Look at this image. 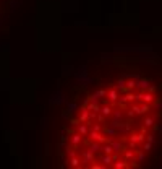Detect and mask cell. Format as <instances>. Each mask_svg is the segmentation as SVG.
Wrapping results in <instances>:
<instances>
[{
	"label": "cell",
	"instance_id": "7c38bea8",
	"mask_svg": "<svg viewBox=\"0 0 162 169\" xmlns=\"http://www.w3.org/2000/svg\"><path fill=\"white\" fill-rule=\"evenodd\" d=\"M101 159H102V163H104V166H110L113 163V158H112V155H104L102 158H101Z\"/></svg>",
	"mask_w": 162,
	"mask_h": 169
},
{
	"label": "cell",
	"instance_id": "d4e9b609",
	"mask_svg": "<svg viewBox=\"0 0 162 169\" xmlns=\"http://www.w3.org/2000/svg\"><path fill=\"white\" fill-rule=\"evenodd\" d=\"M148 111H149V104H148V102H144V104L141 106V114H146Z\"/></svg>",
	"mask_w": 162,
	"mask_h": 169
},
{
	"label": "cell",
	"instance_id": "7a4b0ae2",
	"mask_svg": "<svg viewBox=\"0 0 162 169\" xmlns=\"http://www.w3.org/2000/svg\"><path fill=\"white\" fill-rule=\"evenodd\" d=\"M94 161V153L89 150H84L83 151V163H86V164H89V163H92Z\"/></svg>",
	"mask_w": 162,
	"mask_h": 169
},
{
	"label": "cell",
	"instance_id": "7402d4cb",
	"mask_svg": "<svg viewBox=\"0 0 162 169\" xmlns=\"http://www.w3.org/2000/svg\"><path fill=\"white\" fill-rule=\"evenodd\" d=\"M104 130H105V133H107V135H112V137H113V135H115V133H117V132H115V127H110V128H104Z\"/></svg>",
	"mask_w": 162,
	"mask_h": 169
},
{
	"label": "cell",
	"instance_id": "4dcf8cb0",
	"mask_svg": "<svg viewBox=\"0 0 162 169\" xmlns=\"http://www.w3.org/2000/svg\"><path fill=\"white\" fill-rule=\"evenodd\" d=\"M148 142H151V143H154V140H156V137H154V133H151V135H148Z\"/></svg>",
	"mask_w": 162,
	"mask_h": 169
},
{
	"label": "cell",
	"instance_id": "ac0fdd59",
	"mask_svg": "<svg viewBox=\"0 0 162 169\" xmlns=\"http://www.w3.org/2000/svg\"><path fill=\"white\" fill-rule=\"evenodd\" d=\"M101 112H102L104 115H110L112 114V107H110V106H104V107H101Z\"/></svg>",
	"mask_w": 162,
	"mask_h": 169
},
{
	"label": "cell",
	"instance_id": "1f68e13d",
	"mask_svg": "<svg viewBox=\"0 0 162 169\" xmlns=\"http://www.w3.org/2000/svg\"><path fill=\"white\" fill-rule=\"evenodd\" d=\"M91 168L92 169H102V168H105L104 164H91Z\"/></svg>",
	"mask_w": 162,
	"mask_h": 169
},
{
	"label": "cell",
	"instance_id": "8992f818",
	"mask_svg": "<svg viewBox=\"0 0 162 169\" xmlns=\"http://www.w3.org/2000/svg\"><path fill=\"white\" fill-rule=\"evenodd\" d=\"M89 119V109L88 107H81V115H80V122H88Z\"/></svg>",
	"mask_w": 162,
	"mask_h": 169
},
{
	"label": "cell",
	"instance_id": "e0dca14e",
	"mask_svg": "<svg viewBox=\"0 0 162 169\" xmlns=\"http://www.w3.org/2000/svg\"><path fill=\"white\" fill-rule=\"evenodd\" d=\"M154 122H156V117H146L143 124L146 125V127H153V125H154Z\"/></svg>",
	"mask_w": 162,
	"mask_h": 169
},
{
	"label": "cell",
	"instance_id": "ffe728a7",
	"mask_svg": "<svg viewBox=\"0 0 162 169\" xmlns=\"http://www.w3.org/2000/svg\"><path fill=\"white\" fill-rule=\"evenodd\" d=\"M135 86H136V80H130V81H126V88H128V91L133 90Z\"/></svg>",
	"mask_w": 162,
	"mask_h": 169
},
{
	"label": "cell",
	"instance_id": "cb8c5ba5",
	"mask_svg": "<svg viewBox=\"0 0 162 169\" xmlns=\"http://www.w3.org/2000/svg\"><path fill=\"white\" fill-rule=\"evenodd\" d=\"M151 148H153V143H151V142H146L143 145V150L144 151H151Z\"/></svg>",
	"mask_w": 162,
	"mask_h": 169
},
{
	"label": "cell",
	"instance_id": "e575fe53",
	"mask_svg": "<svg viewBox=\"0 0 162 169\" xmlns=\"http://www.w3.org/2000/svg\"><path fill=\"white\" fill-rule=\"evenodd\" d=\"M128 146H130L131 150H135V148H136V143H135V142H131V140H130V143H128Z\"/></svg>",
	"mask_w": 162,
	"mask_h": 169
},
{
	"label": "cell",
	"instance_id": "d6986e66",
	"mask_svg": "<svg viewBox=\"0 0 162 169\" xmlns=\"http://www.w3.org/2000/svg\"><path fill=\"white\" fill-rule=\"evenodd\" d=\"M70 164H72L73 168H78V166H80V159H78L76 156H73V158H70Z\"/></svg>",
	"mask_w": 162,
	"mask_h": 169
},
{
	"label": "cell",
	"instance_id": "9a60e30c",
	"mask_svg": "<svg viewBox=\"0 0 162 169\" xmlns=\"http://www.w3.org/2000/svg\"><path fill=\"white\" fill-rule=\"evenodd\" d=\"M99 150H102V143L96 142V143H92V145H89V151H92V153H97Z\"/></svg>",
	"mask_w": 162,
	"mask_h": 169
},
{
	"label": "cell",
	"instance_id": "ba28073f",
	"mask_svg": "<svg viewBox=\"0 0 162 169\" xmlns=\"http://www.w3.org/2000/svg\"><path fill=\"white\" fill-rule=\"evenodd\" d=\"M156 99V98H154V93H143V96H141V101H144V102H153V101Z\"/></svg>",
	"mask_w": 162,
	"mask_h": 169
},
{
	"label": "cell",
	"instance_id": "44dd1931",
	"mask_svg": "<svg viewBox=\"0 0 162 169\" xmlns=\"http://www.w3.org/2000/svg\"><path fill=\"white\" fill-rule=\"evenodd\" d=\"M91 130H96V132H101V130H104V127L102 125H99V124H91Z\"/></svg>",
	"mask_w": 162,
	"mask_h": 169
},
{
	"label": "cell",
	"instance_id": "8fae6325",
	"mask_svg": "<svg viewBox=\"0 0 162 169\" xmlns=\"http://www.w3.org/2000/svg\"><path fill=\"white\" fill-rule=\"evenodd\" d=\"M86 107H88V109H89V111H92V112H101V107H99V104H97V102H92V101H89Z\"/></svg>",
	"mask_w": 162,
	"mask_h": 169
},
{
	"label": "cell",
	"instance_id": "f1b7e54d",
	"mask_svg": "<svg viewBox=\"0 0 162 169\" xmlns=\"http://www.w3.org/2000/svg\"><path fill=\"white\" fill-rule=\"evenodd\" d=\"M97 122L104 124V122H105V115H104V114H99V115H97Z\"/></svg>",
	"mask_w": 162,
	"mask_h": 169
},
{
	"label": "cell",
	"instance_id": "3957f363",
	"mask_svg": "<svg viewBox=\"0 0 162 169\" xmlns=\"http://www.w3.org/2000/svg\"><path fill=\"white\" fill-rule=\"evenodd\" d=\"M81 140H83V135H81L80 132H76V133H72V137H70V142H72V145L76 148L78 145L81 143Z\"/></svg>",
	"mask_w": 162,
	"mask_h": 169
},
{
	"label": "cell",
	"instance_id": "277c9868",
	"mask_svg": "<svg viewBox=\"0 0 162 169\" xmlns=\"http://www.w3.org/2000/svg\"><path fill=\"white\" fill-rule=\"evenodd\" d=\"M110 145H112L113 151H117V153H122V151H125V145H123V142H115V140H110Z\"/></svg>",
	"mask_w": 162,
	"mask_h": 169
},
{
	"label": "cell",
	"instance_id": "d6a6232c",
	"mask_svg": "<svg viewBox=\"0 0 162 169\" xmlns=\"http://www.w3.org/2000/svg\"><path fill=\"white\" fill-rule=\"evenodd\" d=\"M156 90H157V86H154V85L148 88V91H149V93H156Z\"/></svg>",
	"mask_w": 162,
	"mask_h": 169
},
{
	"label": "cell",
	"instance_id": "5bb4252c",
	"mask_svg": "<svg viewBox=\"0 0 162 169\" xmlns=\"http://www.w3.org/2000/svg\"><path fill=\"white\" fill-rule=\"evenodd\" d=\"M135 155H136V151H133L130 148V150H125L123 151V156H125V159L128 161V159H133V158H135Z\"/></svg>",
	"mask_w": 162,
	"mask_h": 169
},
{
	"label": "cell",
	"instance_id": "4316f807",
	"mask_svg": "<svg viewBox=\"0 0 162 169\" xmlns=\"http://www.w3.org/2000/svg\"><path fill=\"white\" fill-rule=\"evenodd\" d=\"M131 109L135 111V114H138V115H141V106H133V107H131Z\"/></svg>",
	"mask_w": 162,
	"mask_h": 169
},
{
	"label": "cell",
	"instance_id": "8d00e7d4",
	"mask_svg": "<svg viewBox=\"0 0 162 169\" xmlns=\"http://www.w3.org/2000/svg\"><path fill=\"white\" fill-rule=\"evenodd\" d=\"M133 115H135V111L130 109V111H128V117H133Z\"/></svg>",
	"mask_w": 162,
	"mask_h": 169
},
{
	"label": "cell",
	"instance_id": "836d02e7",
	"mask_svg": "<svg viewBox=\"0 0 162 169\" xmlns=\"http://www.w3.org/2000/svg\"><path fill=\"white\" fill-rule=\"evenodd\" d=\"M113 117H115V119H122V112H120V111H117V112L113 114Z\"/></svg>",
	"mask_w": 162,
	"mask_h": 169
},
{
	"label": "cell",
	"instance_id": "30bf717a",
	"mask_svg": "<svg viewBox=\"0 0 162 169\" xmlns=\"http://www.w3.org/2000/svg\"><path fill=\"white\" fill-rule=\"evenodd\" d=\"M78 132H80L81 135H88V133H89V130H88V124H84V122L78 124Z\"/></svg>",
	"mask_w": 162,
	"mask_h": 169
},
{
	"label": "cell",
	"instance_id": "52a82bcc",
	"mask_svg": "<svg viewBox=\"0 0 162 169\" xmlns=\"http://www.w3.org/2000/svg\"><path fill=\"white\" fill-rule=\"evenodd\" d=\"M113 168L115 169H125V168H130V164H128V161H113Z\"/></svg>",
	"mask_w": 162,
	"mask_h": 169
},
{
	"label": "cell",
	"instance_id": "484cf974",
	"mask_svg": "<svg viewBox=\"0 0 162 169\" xmlns=\"http://www.w3.org/2000/svg\"><path fill=\"white\" fill-rule=\"evenodd\" d=\"M96 96H97V98H104V96H107V91H105V90H99V91L96 93Z\"/></svg>",
	"mask_w": 162,
	"mask_h": 169
},
{
	"label": "cell",
	"instance_id": "4fadbf2b",
	"mask_svg": "<svg viewBox=\"0 0 162 169\" xmlns=\"http://www.w3.org/2000/svg\"><path fill=\"white\" fill-rule=\"evenodd\" d=\"M102 151L105 153V155H112L113 153V148L110 143H102Z\"/></svg>",
	"mask_w": 162,
	"mask_h": 169
},
{
	"label": "cell",
	"instance_id": "6da1fadb",
	"mask_svg": "<svg viewBox=\"0 0 162 169\" xmlns=\"http://www.w3.org/2000/svg\"><path fill=\"white\" fill-rule=\"evenodd\" d=\"M89 138L92 142H99V143H110V140H112V138H105L102 133L96 132V130H91L89 132Z\"/></svg>",
	"mask_w": 162,
	"mask_h": 169
},
{
	"label": "cell",
	"instance_id": "5b68a950",
	"mask_svg": "<svg viewBox=\"0 0 162 169\" xmlns=\"http://www.w3.org/2000/svg\"><path fill=\"white\" fill-rule=\"evenodd\" d=\"M144 138H146V135L144 133H131L130 135V140L131 142H135V143H143L144 142Z\"/></svg>",
	"mask_w": 162,
	"mask_h": 169
},
{
	"label": "cell",
	"instance_id": "2e32d148",
	"mask_svg": "<svg viewBox=\"0 0 162 169\" xmlns=\"http://www.w3.org/2000/svg\"><path fill=\"white\" fill-rule=\"evenodd\" d=\"M136 86H140V88H143V90H144V88L149 86V81H148V80H144V78H143V80L138 78V80H136Z\"/></svg>",
	"mask_w": 162,
	"mask_h": 169
},
{
	"label": "cell",
	"instance_id": "83f0119b",
	"mask_svg": "<svg viewBox=\"0 0 162 169\" xmlns=\"http://www.w3.org/2000/svg\"><path fill=\"white\" fill-rule=\"evenodd\" d=\"M136 159L140 161V163H141V161H144V155L141 153V151H138V153H136Z\"/></svg>",
	"mask_w": 162,
	"mask_h": 169
},
{
	"label": "cell",
	"instance_id": "f546056e",
	"mask_svg": "<svg viewBox=\"0 0 162 169\" xmlns=\"http://www.w3.org/2000/svg\"><path fill=\"white\" fill-rule=\"evenodd\" d=\"M70 124H72V125H75V127H78V124H80V119H70Z\"/></svg>",
	"mask_w": 162,
	"mask_h": 169
},
{
	"label": "cell",
	"instance_id": "d590c367",
	"mask_svg": "<svg viewBox=\"0 0 162 169\" xmlns=\"http://www.w3.org/2000/svg\"><path fill=\"white\" fill-rule=\"evenodd\" d=\"M76 107H78L76 104H70V107H68V109H70V112H73V111L76 109Z\"/></svg>",
	"mask_w": 162,
	"mask_h": 169
},
{
	"label": "cell",
	"instance_id": "603a6c76",
	"mask_svg": "<svg viewBox=\"0 0 162 169\" xmlns=\"http://www.w3.org/2000/svg\"><path fill=\"white\" fill-rule=\"evenodd\" d=\"M125 85H126V83H125V80H123V78H120V80L117 81V88H118V90H122V88H125Z\"/></svg>",
	"mask_w": 162,
	"mask_h": 169
},
{
	"label": "cell",
	"instance_id": "9c48e42d",
	"mask_svg": "<svg viewBox=\"0 0 162 169\" xmlns=\"http://www.w3.org/2000/svg\"><path fill=\"white\" fill-rule=\"evenodd\" d=\"M107 98L110 99V102H117V99H118L117 90H110V91H107Z\"/></svg>",
	"mask_w": 162,
	"mask_h": 169
}]
</instances>
